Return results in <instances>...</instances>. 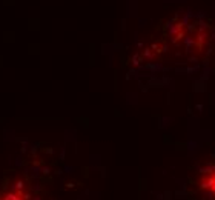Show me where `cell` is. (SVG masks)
<instances>
[{"mask_svg": "<svg viewBox=\"0 0 215 200\" xmlns=\"http://www.w3.org/2000/svg\"><path fill=\"white\" fill-rule=\"evenodd\" d=\"M187 185L192 200H215V162L201 166Z\"/></svg>", "mask_w": 215, "mask_h": 200, "instance_id": "obj_1", "label": "cell"}, {"mask_svg": "<svg viewBox=\"0 0 215 200\" xmlns=\"http://www.w3.org/2000/svg\"><path fill=\"white\" fill-rule=\"evenodd\" d=\"M0 200H43V197L29 182L11 180L3 183L0 189Z\"/></svg>", "mask_w": 215, "mask_h": 200, "instance_id": "obj_2", "label": "cell"}]
</instances>
